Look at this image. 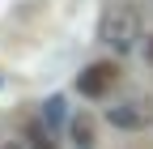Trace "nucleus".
<instances>
[{"label": "nucleus", "instance_id": "nucleus-1", "mask_svg": "<svg viewBox=\"0 0 153 149\" xmlns=\"http://www.w3.org/2000/svg\"><path fill=\"white\" fill-rule=\"evenodd\" d=\"M98 39L115 51V55H128L132 47L140 43V13L128 9V4H115L102 13V26H98Z\"/></svg>", "mask_w": 153, "mask_h": 149}, {"label": "nucleus", "instance_id": "nucleus-2", "mask_svg": "<svg viewBox=\"0 0 153 149\" xmlns=\"http://www.w3.org/2000/svg\"><path fill=\"white\" fill-rule=\"evenodd\" d=\"M115 85H119V64L115 60H94L81 77H76V94L81 98H111Z\"/></svg>", "mask_w": 153, "mask_h": 149}, {"label": "nucleus", "instance_id": "nucleus-3", "mask_svg": "<svg viewBox=\"0 0 153 149\" xmlns=\"http://www.w3.org/2000/svg\"><path fill=\"white\" fill-rule=\"evenodd\" d=\"M106 119H111V128H119V132H140V128L149 124V115H145L140 102H111L106 107Z\"/></svg>", "mask_w": 153, "mask_h": 149}, {"label": "nucleus", "instance_id": "nucleus-4", "mask_svg": "<svg viewBox=\"0 0 153 149\" xmlns=\"http://www.w3.org/2000/svg\"><path fill=\"white\" fill-rule=\"evenodd\" d=\"M68 136H72V149H94V119L89 115H72L68 119Z\"/></svg>", "mask_w": 153, "mask_h": 149}, {"label": "nucleus", "instance_id": "nucleus-5", "mask_svg": "<svg viewBox=\"0 0 153 149\" xmlns=\"http://www.w3.org/2000/svg\"><path fill=\"white\" fill-rule=\"evenodd\" d=\"M30 149H55V141H51V132H47V128H38V124H30Z\"/></svg>", "mask_w": 153, "mask_h": 149}, {"label": "nucleus", "instance_id": "nucleus-6", "mask_svg": "<svg viewBox=\"0 0 153 149\" xmlns=\"http://www.w3.org/2000/svg\"><path fill=\"white\" fill-rule=\"evenodd\" d=\"M43 111H47V119H51V124H60V115H64V98H47Z\"/></svg>", "mask_w": 153, "mask_h": 149}, {"label": "nucleus", "instance_id": "nucleus-7", "mask_svg": "<svg viewBox=\"0 0 153 149\" xmlns=\"http://www.w3.org/2000/svg\"><path fill=\"white\" fill-rule=\"evenodd\" d=\"M145 60L153 64V34H149V39H145Z\"/></svg>", "mask_w": 153, "mask_h": 149}, {"label": "nucleus", "instance_id": "nucleus-8", "mask_svg": "<svg viewBox=\"0 0 153 149\" xmlns=\"http://www.w3.org/2000/svg\"><path fill=\"white\" fill-rule=\"evenodd\" d=\"M0 149H26V145L22 141H9V145H0Z\"/></svg>", "mask_w": 153, "mask_h": 149}, {"label": "nucleus", "instance_id": "nucleus-9", "mask_svg": "<svg viewBox=\"0 0 153 149\" xmlns=\"http://www.w3.org/2000/svg\"><path fill=\"white\" fill-rule=\"evenodd\" d=\"M145 4H149V9H153V0H145Z\"/></svg>", "mask_w": 153, "mask_h": 149}]
</instances>
